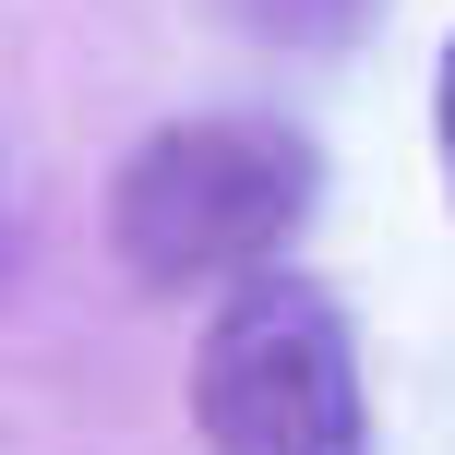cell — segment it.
I'll list each match as a JSON object with an SVG mask.
<instances>
[{
	"label": "cell",
	"mask_w": 455,
	"mask_h": 455,
	"mask_svg": "<svg viewBox=\"0 0 455 455\" xmlns=\"http://www.w3.org/2000/svg\"><path fill=\"white\" fill-rule=\"evenodd\" d=\"M312 216V144L264 108L168 120L108 180V251L132 288H240Z\"/></svg>",
	"instance_id": "cell-1"
},
{
	"label": "cell",
	"mask_w": 455,
	"mask_h": 455,
	"mask_svg": "<svg viewBox=\"0 0 455 455\" xmlns=\"http://www.w3.org/2000/svg\"><path fill=\"white\" fill-rule=\"evenodd\" d=\"M192 432L204 455H371L360 347L312 275H240L192 347Z\"/></svg>",
	"instance_id": "cell-2"
},
{
	"label": "cell",
	"mask_w": 455,
	"mask_h": 455,
	"mask_svg": "<svg viewBox=\"0 0 455 455\" xmlns=\"http://www.w3.org/2000/svg\"><path fill=\"white\" fill-rule=\"evenodd\" d=\"M432 132H443V180H455V36H443V72H432Z\"/></svg>",
	"instance_id": "cell-3"
}]
</instances>
